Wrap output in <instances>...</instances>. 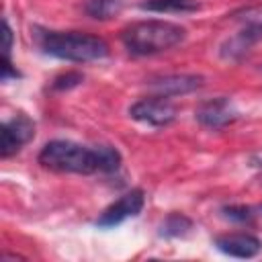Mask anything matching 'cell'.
Returning a JSON list of instances; mask_svg holds the SVG:
<instances>
[{
	"mask_svg": "<svg viewBox=\"0 0 262 262\" xmlns=\"http://www.w3.org/2000/svg\"><path fill=\"white\" fill-rule=\"evenodd\" d=\"M186 39V29L170 20H137L121 31V41L131 55H156L170 51Z\"/></svg>",
	"mask_w": 262,
	"mask_h": 262,
	"instance_id": "obj_1",
	"label": "cell"
},
{
	"mask_svg": "<svg viewBox=\"0 0 262 262\" xmlns=\"http://www.w3.org/2000/svg\"><path fill=\"white\" fill-rule=\"evenodd\" d=\"M39 45L43 53L51 57L78 63L104 59L108 55V43L102 37L80 31H47L39 37Z\"/></svg>",
	"mask_w": 262,
	"mask_h": 262,
	"instance_id": "obj_2",
	"label": "cell"
},
{
	"mask_svg": "<svg viewBox=\"0 0 262 262\" xmlns=\"http://www.w3.org/2000/svg\"><path fill=\"white\" fill-rule=\"evenodd\" d=\"M39 164L53 172L68 174H92L98 172L96 147H86L68 139H53L39 151Z\"/></svg>",
	"mask_w": 262,
	"mask_h": 262,
	"instance_id": "obj_3",
	"label": "cell"
},
{
	"mask_svg": "<svg viewBox=\"0 0 262 262\" xmlns=\"http://www.w3.org/2000/svg\"><path fill=\"white\" fill-rule=\"evenodd\" d=\"M129 115L131 119L145 123L149 127H166L170 123L176 121L178 117V108L164 96H147L141 98L137 102H133L129 106Z\"/></svg>",
	"mask_w": 262,
	"mask_h": 262,
	"instance_id": "obj_4",
	"label": "cell"
},
{
	"mask_svg": "<svg viewBox=\"0 0 262 262\" xmlns=\"http://www.w3.org/2000/svg\"><path fill=\"white\" fill-rule=\"evenodd\" d=\"M35 137V123L25 113L14 115L12 119L2 123L0 129V156L10 158L14 156L23 145H27Z\"/></svg>",
	"mask_w": 262,
	"mask_h": 262,
	"instance_id": "obj_5",
	"label": "cell"
},
{
	"mask_svg": "<svg viewBox=\"0 0 262 262\" xmlns=\"http://www.w3.org/2000/svg\"><path fill=\"white\" fill-rule=\"evenodd\" d=\"M143 205H145L143 190L141 188H133V190L125 192L121 199H117L113 205H108L100 213V217L96 219V225L98 227H104V229L115 227V225H121L123 221H127L131 217H137L141 213Z\"/></svg>",
	"mask_w": 262,
	"mask_h": 262,
	"instance_id": "obj_6",
	"label": "cell"
},
{
	"mask_svg": "<svg viewBox=\"0 0 262 262\" xmlns=\"http://www.w3.org/2000/svg\"><path fill=\"white\" fill-rule=\"evenodd\" d=\"M194 117L203 127L219 131V129H225V127L233 125L237 121L239 113H237V108L233 106V102L229 98L217 96V98L201 102L199 108L194 111Z\"/></svg>",
	"mask_w": 262,
	"mask_h": 262,
	"instance_id": "obj_7",
	"label": "cell"
},
{
	"mask_svg": "<svg viewBox=\"0 0 262 262\" xmlns=\"http://www.w3.org/2000/svg\"><path fill=\"white\" fill-rule=\"evenodd\" d=\"M203 84H205V78L201 74H166V76L149 80L147 88L154 96L172 98V96L190 94V92L203 88Z\"/></svg>",
	"mask_w": 262,
	"mask_h": 262,
	"instance_id": "obj_8",
	"label": "cell"
},
{
	"mask_svg": "<svg viewBox=\"0 0 262 262\" xmlns=\"http://www.w3.org/2000/svg\"><path fill=\"white\" fill-rule=\"evenodd\" d=\"M215 246L219 252L233 258H254L262 252L260 237L252 233H225L215 237Z\"/></svg>",
	"mask_w": 262,
	"mask_h": 262,
	"instance_id": "obj_9",
	"label": "cell"
},
{
	"mask_svg": "<svg viewBox=\"0 0 262 262\" xmlns=\"http://www.w3.org/2000/svg\"><path fill=\"white\" fill-rule=\"evenodd\" d=\"M143 10L164 12V14H180V12H196L201 8L199 0H147L141 4Z\"/></svg>",
	"mask_w": 262,
	"mask_h": 262,
	"instance_id": "obj_10",
	"label": "cell"
},
{
	"mask_svg": "<svg viewBox=\"0 0 262 262\" xmlns=\"http://www.w3.org/2000/svg\"><path fill=\"white\" fill-rule=\"evenodd\" d=\"M84 10L96 20H111L123 10V0H86Z\"/></svg>",
	"mask_w": 262,
	"mask_h": 262,
	"instance_id": "obj_11",
	"label": "cell"
},
{
	"mask_svg": "<svg viewBox=\"0 0 262 262\" xmlns=\"http://www.w3.org/2000/svg\"><path fill=\"white\" fill-rule=\"evenodd\" d=\"M190 231H192V221L182 213H170L160 227V235L164 237H184Z\"/></svg>",
	"mask_w": 262,
	"mask_h": 262,
	"instance_id": "obj_12",
	"label": "cell"
},
{
	"mask_svg": "<svg viewBox=\"0 0 262 262\" xmlns=\"http://www.w3.org/2000/svg\"><path fill=\"white\" fill-rule=\"evenodd\" d=\"M98 172H115L121 166V154L113 145H96Z\"/></svg>",
	"mask_w": 262,
	"mask_h": 262,
	"instance_id": "obj_13",
	"label": "cell"
},
{
	"mask_svg": "<svg viewBox=\"0 0 262 262\" xmlns=\"http://www.w3.org/2000/svg\"><path fill=\"white\" fill-rule=\"evenodd\" d=\"M82 80H84V76H82L80 72H68V74H61V76H57V78L53 80L51 88H53V90H57V92H63V90H72V88H76V86H78Z\"/></svg>",
	"mask_w": 262,
	"mask_h": 262,
	"instance_id": "obj_14",
	"label": "cell"
},
{
	"mask_svg": "<svg viewBox=\"0 0 262 262\" xmlns=\"http://www.w3.org/2000/svg\"><path fill=\"white\" fill-rule=\"evenodd\" d=\"M223 215L231 221H237V223H246V221H252V211L244 205H231V207H225L223 209Z\"/></svg>",
	"mask_w": 262,
	"mask_h": 262,
	"instance_id": "obj_15",
	"label": "cell"
},
{
	"mask_svg": "<svg viewBox=\"0 0 262 262\" xmlns=\"http://www.w3.org/2000/svg\"><path fill=\"white\" fill-rule=\"evenodd\" d=\"M10 49H12V29L4 18L2 20V57H10Z\"/></svg>",
	"mask_w": 262,
	"mask_h": 262,
	"instance_id": "obj_16",
	"label": "cell"
},
{
	"mask_svg": "<svg viewBox=\"0 0 262 262\" xmlns=\"http://www.w3.org/2000/svg\"><path fill=\"white\" fill-rule=\"evenodd\" d=\"M18 70L12 68V61L10 57H2V82H8L10 78H18Z\"/></svg>",
	"mask_w": 262,
	"mask_h": 262,
	"instance_id": "obj_17",
	"label": "cell"
}]
</instances>
